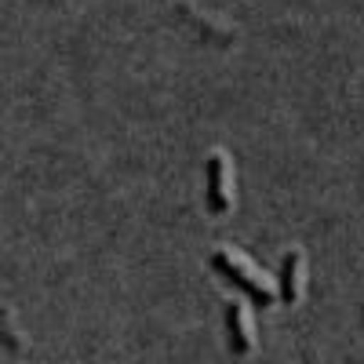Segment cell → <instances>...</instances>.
Listing matches in <instances>:
<instances>
[{"label": "cell", "instance_id": "cell-2", "mask_svg": "<svg viewBox=\"0 0 364 364\" xmlns=\"http://www.w3.org/2000/svg\"><path fill=\"white\" fill-rule=\"evenodd\" d=\"M204 200H208L211 215H226V211L233 208L230 168H226V154H223V149H211V154H208V164H204Z\"/></svg>", "mask_w": 364, "mask_h": 364}, {"label": "cell", "instance_id": "cell-1", "mask_svg": "<svg viewBox=\"0 0 364 364\" xmlns=\"http://www.w3.org/2000/svg\"><path fill=\"white\" fill-rule=\"evenodd\" d=\"M211 266H215L230 284H237L240 291H245L255 306H273V302L281 299L277 291L269 288V281L262 277V273H259L248 259H240V255L230 252V248H215V252H211Z\"/></svg>", "mask_w": 364, "mask_h": 364}, {"label": "cell", "instance_id": "cell-4", "mask_svg": "<svg viewBox=\"0 0 364 364\" xmlns=\"http://www.w3.org/2000/svg\"><path fill=\"white\" fill-rule=\"evenodd\" d=\"M302 266H306L302 252L288 248L284 259H281V273H277V295H281L284 306H295V302L302 299Z\"/></svg>", "mask_w": 364, "mask_h": 364}, {"label": "cell", "instance_id": "cell-3", "mask_svg": "<svg viewBox=\"0 0 364 364\" xmlns=\"http://www.w3.org/2000/svg\"><path fill=\"white\" fill-rule=\"evenodd\" d=\"M226 346L237 357H248L255 350V331H252V317H248L245 299L226 302Z\"/></svg>", "mask_w": 364, "mask_h": 364}]
</instances>
